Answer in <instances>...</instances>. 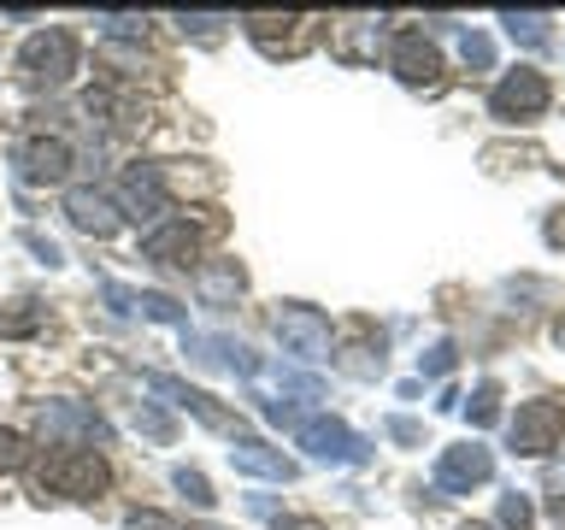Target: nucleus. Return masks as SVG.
<instances>
[{
    "mask_svg": "<svg viewBox=\"0 0 565 530\" xmlns=\"http://www.w3.org/2000/svg\"><path fill=\"white\" fill-rule=\"evenodd\" d=\"M42 330V312H0V336H30Z\"/></svg>",
    "mask_w": 565,
    "mask_h": 530,
    "instance_id": "nucleus-25",
    "label": "nucleus"
},
{
    "mask_svg": "<svg viewBox=\"0 0 565 530\" xmlns=\"http://www.w3.org/2000/svg\"><path fill=\"white\" fill-rule=\"evenodd\" d=\"M277 342L295 353V360H324L330 353V318L318 307H300V300H289V307H277Z\"/></svg>",
    "mask_w": 565,
    "mask_h": 530,
    "instance_id": "nucleus-6",
    "label": "nucleus"
},
{
    "mask_svg": "<svg viewBox=\"0 0 565 530\" xmlns=\"http://www.w3.org/2000/svg\"><path fill=\"white\" fill-rule=\"evenodd\" d=\"M501 24L519 35V42H530V47H542V42H547V18H542V12H507Z\"/></svg>",
    "mask_w": 565,
    "mask_h": 530,
    "instance_id": "nucleus-19",
    "label": "nucleus"
},
{
    "mask_svg": "<svg viewBox=\"0 0 565 530\" xmlns=\"http://www.w3.org/2000/svg\"><path fill=\"white\" fill-rule=\"evenodd\" d=\"M466 413H471V424H494V418H501V389L483 383V389L466 401Z\"/></svg>",
    "mask_w": 565,
    "mask_h": 530,
    "instance_id": "nucleus-21",
    "label": "nucleus"
},
{
    "mask_svg": "<svg viewBox=\"0 0 565 530\" xmlns=\"http://www.w3.org/2000/svg\"><path fill=\"white\" fill-rule=\"evenodd\" d=\"M242 265L236 259H224V265H206V272H201V295L212 300V307H218V300H236L242 295Z\"/></svg>",
    "mask_w": 565,
    "mask_h": 530,
    "instance_id": "nucleus-18",
    "label": "nucleus"
},
{
    "mask_svg": "<svg viewBox=\"0 0 565 530\" xmlns=\"http://www.w3.org/2000/svg\"><path fill=\"white\" fill-rule=\"evenodd\" d=\"M148 389H153V395H166L171 406H183V413H194V418L206 424V431H230V436L242 431V418H236V413H224V406L212 401V395H201V389H189V383L166 378V371H153V378H148Z\"/></svg>",
    "mask_w": 565,
    "mask_h": 530,
    "instance_id": "nucleus-10",
    "label": "nucleus"
},
{
    "mask_svg": "<svg viewBox=\"0 0 565 530\" xmlns=\"http://www.w3.org/2000/svg\"><path fill=\"white\" fill-rule=\"evenodd\" d=\"M388 436H401V442H418V424H413V418H388Z\"/></svg>",
    "mask_w": 565,
    "mask_h": 530,
    "instance_id": "nucleus-30",
    "label": "nucleus"
},
{
    "mask_svg": "<svg viewBox=\"0 0 565 530\" xmlns=\"http://www.w3.org/2000/svg\"><path fill=\"white\" fill-rule=\"evenodd\" d=\"M459 47H466V60H471L477 71H489V65H494V47H489V35H466Z\"/></svg>",
    "mask_w": 565,
    "mask_h": 530,
    "instance_id": "nucleus-26",
    "label": "nucleus"
},
{
    "mask_svg": "<svg viewBox=\"0 0 565 530\" xmlns=\"http://www.w3.org/2000/svg\"><path fill=\"white\" fill-rule=\"evenodd\" d=\"M183 348H189L201 365H224V371H242V378H254V371H259L254 353H247L242 342H230V336H189Z\"/></svg>",
    "mask_w": 565,
    "mask_h": 530,
    "instance_id": "nucleus-16",
    "label": "nucleus"
},
{
    "mask_svg": "<svg viewBox=\"0 0 565 530\" xmlns=\"http://www.w3.org/2000/svg\"><path fill=\"white\" fill-rule=\"evenodd\" d=\"M35 484H42V495H65V501H100L106 459L88 448H60L35 466Z\"/></svg>",
    "mask_w": 565,
    "mask_h": 530,
    "instance_id": "nucleus-1",
    "label": "nucleus"
},
{
    "mask_svg": "<svg viewBox=\"0 0 565 530\" xmlns=\"http://www.w3.org/2000/svg\"><path fill=\"white\" fill-rule=\"evenodd\" d=\"M141 254L159 259V265H194V259H201V236H194L189 219H171V224H153L148 230Z\"/></svg>",
    "mask_w": 565,
    "mask_h": 530,
    "instance_id": "nucleus-13",
    "label": "nucleus"
},
{
    "mask_svg": "<svg viewBox=\"0 0 565 530\" xmlns=\"http://www.w3.org/2000/svg\"><path fill=\"white\" fill-rule=\"evenodd\" d=\"M0 466H7V471L30 466V442L18 436V431H0Z\"/></svg>",
    "mask_w": 565,
    "mask_h": 530,
    "instance_id": "nucleus-23",
    "label": "nucleus"
},
{
    "mask_svg": "<svg viewBox=\"0 0 565 530\" xmlns=\"http://www.w3.org/2000/svg\"><path fill=\"white\" fill-rule=\"evenodd\" d=\"M65 219L83 230V236H113L124 212L113 206V194H100V189H71L65 194Z\"/></svg>",
    "mask_w": 565,
    "mask_h": 530,
    "instance_id": "nucleus-14",
    "label": "nucleus"
},
{
    "mask_svg": "<svg viewBox=\"0 0 565 530\" xmlns=\"http://www.w3.org/2000/svg\"><path fill=\"white\" fill-rule=\"evenodd\" d=\"M489 113L494 118H507V124H530V118H542L547 113V77L542 71H507L501 83H494V95H489Z\"/></svg>",
    "mask_w": 565,
    "mask_h": 530,
    "instance_id": "nucleus-4",
    "label": "nucleus"
},
{
    "mask_svg": "<svg viewBox=\"0 0 565 530\" xmlns=\"http://www.w3.org/2000/svg\"><path fill=\"white\" fill-rule=\"evenodd\" d=\"M388 65H395V77L413 83V88L441 83V53H436V42H424V30H401L395 42H388Z\"/></svg>",
    "mask_w": 565,
    "mask_h": 530,
    "instance_id": "nucleus-9",
    "label": "nucleus"
},
{
    "mask_svg": "<svg viewBox=\"0 0 565 530\" xmlns=\"http://www.w3.org/2000/svg\"><path fill=\"white\" fill-rule=\"evenodd\" d=\"M42 436L53 442V448H77V442H106L113 431H106V418L95 413V406H83V401H47L42 406Z\"/></svg>",
    "mask_w": 565,
    "mask_h": 530,
    "instance_id": "nucleus-7",
    "label": "nucleus"
},
{
    "mask_svg": "<svg viewBox=\"0 0 565 530\" xmlns=\"http://www.w3.org/2000/svg\"><path fill=\"white\" fill-rule=\"evenodd\" d=\"M113 35H141V18H100Z\"/></svg>",
    "mask_w": 565,
    "mask_h": 530,
    "instance_id": "nucleus-29",
    "label": "nucleus"
},
{
    "mask_svg": "<svg viewBox=\"0 0 565 530\" xmlns=\"http://www.w3.org/2000/svg\"><path fill=\"white\" fill-rule=\"evenodd\" d=\"M171 484L183 489V495H189L194 507H212V501H218V495H212V484H206V477H201V471H189V466H177V471H171Z\"/></svg>",
    "mask_w": 565,
    "mask_h": 530,
    "instance_id": "nucleus-20",
    "label": "nucleus"
},
{
    "mask_svg": "<svg viewBox=\"0 0 565 530\" xmlns=\"http://www.w3.org/2000/svg\"><path fill=\"white\" fill-rule=\"evenodd\" d=\"M230 459H236V471L271 477V484H289V477H295V459L282 454V448H271V442H236V448H230Z\"/></svg>",
    "mask_w": 565,
    "mask_h": 530,
    "instance_id": "nucleus-15",
    "label": "nucleus"
},
{
    "mask_svg": "<svg viewBox=\"0 0 565 530\" xmlns=\"http://www.w3.org/2000/svg\"><path fill=\"white\" fill-rule=\"evenodd\" d=\"M201 530H212V524H201Z\"/></svg>",
    "mask_w": 565,
    "mask_h": 530,
    "instance_id": "nucleus-34",
    "label": "nucleus"
},
{
    "mask_svg": "<svg viewBox=\"0 0 565 530\" xmlns=\"http://www.w3.org/2000/svg\"><path fill=\"white\" fill-rule=\"evenodd\" d=\"M559 436H565V395L524 401L519 413H512V448L519 454H547Z\"/></svg>",
    "mask_w": 565,
    "mask_h": 530,
    "instance_id": "nucleus-5",
    "label": "nucleus"
},
{
    "mask_svg": "<svg viewBox=\"0 0 565 530\" xmlns=\"http://www.w3.org/2000/svg\"><path fill=\"white\" fill-rule=\"evenodd\" d=\"M136 424H141V436H153V442H171V436H177V424H171L166 413H159V406H141Z\"/></svg>",
    "mask_w": 565,
    "mask_h": 530,
    "instance_id": "nucleus-24",
    "label": "nucleus"
},
{
    "mask_svg": "<svg viewBox=\"0 0 565 530\" xmlns=\"http://www.w3.org/2000/svg\"><path fill=\"white\" fill-rule=\"evenodd\" d=\"M124 530H177V519H171V512H130Z\"/></svg>",
    "mask_w": 565,
    "mask_h": 530,
    "instance_id": "nucleus-27",
    "label": "nucleus"
},
{
    "mask_svg": "<svg viewBox=\"0 0 565 530\" xmlns=\"http://www.w3.org/2000/svg\"><path fill=\"white\" fill-rule=\"evenodd\" d=\"M466 530H483V524H466Z\"/></svg>",
    "mask_w": 565,
    "mask_h": 530,
    "instance_id": "nucleus-33",
    "label": "nucleus"
},
{
    "mask_svg": "<svg viewBox=\"0 0 565 530\" xmlns=\"http://www.w3.org/2000/svg\"><path fill=\"white\" fill-rule=\"evenodd\" d=\"M295 442H300L312 459H324V466H365V459H371V442L353 436L342 418H324V413H318V418H300V424H295Z\"/></svg>",
    "mask_w": 565,
    "mask_h": 530,
    "instance_id": "nucleus-3",
    "label": "nucleus"
},
{
    "mask_svg": "<svg viewBox=\"0 0 565 530\" xmlns=\"http://www.w3.org/2000/svg\"><path fill=\"white\" fill-rule=\"evenodd\" d=\"M218 24H224V18H183V30H194V35H212Z\"/></svg>",
    "mask_w": 565,
    "mask_h": 530,
    "instance_id": "nucleus-31",
    "label": "nucleus"
},
{
    "mask_svg": "<svg viewBox=\"0 0 565 530\" xmlns=\"http://www.w3.org/2000/svg\"><path fill=\"white\" fill-rule=\"evenodd\" d=\"M118 201H124L130 219H159V212L171 206V194H166V177H159L153 166H130L124 183H118Z\"/></svg>",
    "mask_w": 565,
    "mask_h": 530,
    "instance_id": "nucleus-12",
    "label": "nucleus"
},
{
    "mask_svg": "<svg viewBox=\"0 0 565 530\" xmlns=\"http://www.w3.org/2000/svg\"><path fill=\"white\" fill-rule=\"evenodd\" d=\"M448 365H454V342H436V348H430V360H424V371H430V378H441Z\"/></svg>",
    "mask_w": 565,
    "mask_h": 530,
    "instance_id": "nucleus-28",
    "label": "nucleus"
},
{
    "mask_svg": "<svg viewBox=\"0 0 565 530\" xmlns=\"http://www.w3.org/2000/svg\"><path fill=\"white\" fill-rule=\"evenodd\" d=\"M18 171H24L30 183H65L71 177V141L65 136H30L24 148H18Z\"/></svg>",
    "mask_w": 565,
    "mask_h": 530,
    "instance_id": "nucleus-11",
    "label": "nucleus"
},
{
    "mask_svg": "<svg viewBox=\"0 0 565 530\" xmlns=\"http://www.w3.org/2000/svg\"><path fill=\"white\" fill-rule=\"evenodd\" d=\"M501 524H507V530H530V524H536V507H530L524 495L512 489L507 501H501Z\"/></svg>",
    "mask_w": 565,
    "mask_h": 530,
    "instance_id": "nucleus-22",
    "label": "nucleus"
},
{
    "mask_svg": "<svg viewBox=\"0 0 565 530\" xmlns=\"http://www.w3.org/2000/svg\"><path fill=\"white\" fill-rule=\"evenodd\" d=\"M489 471H494V459L483 442H454V448H441L436 459V489L441 495H471L477 484H489Z\"/></svg>",
    "mask_w": 565,
    "mask_h": 530,
    "instance_id": "nucleus-8",
    "label": "nucleus"
},
{
    "mask_svg": "<svg viewBox=\"0 0 565 530\" xmlns=\"http://www.w3.org/2000/svg\"><path fill=\"white\" fill-rule=\"evenodd\" d=\"M271 530H324V524H312V519H282V512H277Z\"/></svg>",
    "mask_w": 565,
    "mask_h": 530,
    "instance_id": "nucleus-32",
    "label": "nucleus"
},
{
    "mask_svg": "<svg viewBox=\"0 0 565 530\" xmlns=\"http://www.w3.org/2000/svg\"><path fill=\"white\" fill-rule=\"evenodd\" d=\"M247 24V35H254V42L265 47V53H277V47H300V24H307V18H271V12H254V18H242Z\"/></svg>",
    "mask_w": 565,
    "mask_h": 530,
    "instance_id": "nucleus-17",
    "label": "nucleus"
},
{
    "mask_svg": "<svg viewBox=\"0 0 565 530\" xmlns=\"http://www.w3.org/2000/svg\"><path fill=\"white\" fill-rule=\"evenodd\" d=\"M77 35L71 30H35L24 47H18V71H24L30 88H65L77 77Z\"/></svg>",
    "mask_w": 565,
    "mask_h": 530,
    "instance_id": "nucleus-2",
    "label": "nucleus"
}]
</instances>
